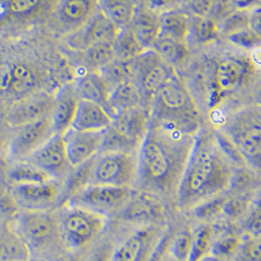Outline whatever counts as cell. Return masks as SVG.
<instances>
[{
	"instance_id": "836d02e7",
	"label": "cell",
	"mask_w": 261,
	"mask_h": 261,
	"mask_svg": "<svg viewBox=\"0 0 261 261\" xmlns=\"http://www.w3.org/2000/svg\"><path fill=\"white\" fill-rule=\"evenodd\" d=\"M113 47L115 58L121 60H134L145 51L130 26L120 29Z\"/></svg>"
},
{
	"instance_id": "d6986e66",
	"label": "cell",
	"mask_w": 261,
	"mask_h": 261,
	"mask_svg": "<svg viewBox=\"0 0 261 261\" xmlns=\"http://www.w3.org/2000/svg\"><path fill=\"white\" fill-rule=\"evenodd\" d=\"M156 195L137 191L130 194V198L118 213L123 220L130 222H153L163 216L164 208Z\"/></svg>"
},
{
	"instance_id": "7402d4cb",
	"label": "cell",
	"mask_w": 261,
	"mask_h": 261,
	"mask_svg": "<svg viewBox=\"0 0 261 261\" xmlns=\"http://www.w3.org/2000/svg\"><path fill=\"white\" fill-rule=\"evenodd\" d=\"M60 0H7L5 16L16 23H33L54 12Z\"/></svg>"
},
{
	"instance_id": "ac0fdd59",
	"label": "cell",
	"mask_w": 261,
	"mask_h": 261,
	"mask_svg": "<svg viewBox=\"0 0 261 261\" xmlns=\"http://www.w3.org/2000/svg\"><path fill=\"white\" fill-rule=\"evenodd\" d=\"M66 151L72 167H77L101 151L102 132H82L71 128L63 135Z\"/></svg>"
},
{
	"instance_id": "d590c367",
	"label": "cell",
	"mask_w": 261,
	"mask_h": 261,
	"mask_svg": "<svg viewBox=\"0 0 261 261\" xmlns=\"http://www.w3.org/2000/svg\"><path fill=\"white\" fill-rule=\"evenodd\" d=\"M9 179L15 184L45 183L53 181L43 171L30 163L29 161H20L9 171Z\"/></svg>"
},
{
	"instance_id": "ab89813d",
	"label": "cell",
	"mask_w": 261,
	"mask_h": 261,
	"mask_svg": "<svg viewBox=\"0 0 261 261\" xmlns=\"http://www.w3.org/2000/svg\"><path fill=\"white\" fill-rule=\"evenodd\" d=\"M248 10L237 9L234 13L227 17L219 25V31L227 37L236 33L249 29Z\"/></svg>"
},
{
	"instance_id": "f907efd6",
	"label": "cell",
	"mask_w": 261,
	"mask_h": 261,
	"mask_svg": "<svg viewBox=\"0 0 261 261\" xmlns=\"http://www.w3.org/2000/svg\"><path fill=\"white\" fill-rule=\"evenodd\" d=\"M13 78V65L7 63L0 64V93L10 92Z\"/></svg>"
},
{
	"instance_id": "5bb4252c",
	"label": "cell",
	"mask_w": 261,
	"mask_h": 261,
	"mask_svg": "<svg viewBox=\"0 0 261 261\" xmlns=\"http://www.w3.org/2000/svg\"><path fill=\"white\" fill-rule=\"evenodd\" d=\"M26 161L46 173L53 180L68 176L73 168L68 159L63 136L57 134L53 135Z\"/></svg>"
},
{
	"instance_id": "11a10c76",
	"label": "cell",
	"mask_w": 261,
	"mask_h": 261,
	"mask_svg": "<svg viewBox=\"0 0 261 261\" xmlns=\"http://www.w3.org/2000/svg\"><path fill=\"white\" fill-rule=\"evenodd\" d=\"M238 9L248 10V8H252L254 5L259 3L261 0H232Z\"/></svg>"
},
{
	"instance_id": "2e32d148",
	"label": "cell",
	"mask_w": 261,
	"mask_h": 261,
	"mask_svg": "<svg viewBox=\"0 0 261 261\" xmlns=\"http://www.w3.org/2000/svg\"><path fill=\"white\" fill-rule=\"evenodd\" d=\"M99 0H60L54 10L58 28L73 35L82 30L97 12Z\"/></svg>"
},
{
	"instance_id": "7dc6e473",
	"label": "cell",
	"mask_w": 261,
	"mask_h": 261,
	"mask_svg": "<svg viewBox=\"0 0 261 261\" xmlns=\"http://www.w3.org/2000/svg\"><path fill=\"white\" fill-rule=\"evenodd\" d=\"M249 202L250 196L248 194L227 199L224 207V213H227L229 216L232 217H238L247 210L248 206H249Z\"/></svg>"
},
{
	"instance_id": "b9f144b4",
	"label": "cell",
	"mask_w": 261,
	"mask_h": 261,
	"mask_svg": "<svg viewBox=\"0 0 261 261\" xmlns=\"http://www.w3.org/2000/svg\"><path fill=\"white\" fill-rule=\"evenodd\" d=\"M227 38L231 43L251 51L261 45L260 38L257 37L250 29L230 35Z\"/></svg>"
},
{
	"instance_id": "8d00e7d4",
	"label": "cell",
	"mask_w": 261,
	"mask_h": 261,
	"mask_svg": "<svg viewBox=\"0 0 261 261\" xmlns=\"http://www.w3.org/2000/svg\"><path fill=\"white\" fill-rule=\"evenodd\" d=\"M213 245V229L208 225H202L194 232L189 261H201L210 254Z\"/></svg>"
},
{
	"instance_id": "6da1fadb",
	"label": "cell",
	"mask_w": 261,
	"mask_h": 261,
	"mask_svg": "<svg viewBox=\"0 0 261 261\" xmlns=\"http://www.w3.org/2000/svg\"><path fill=\"white\" fill-rule=\"evenodd\" d=\"M195 138L162 130L149 121L138 152L137 180L143 191L156 196H177Z\"/></svg>"
},
{
	"instance_id": "6125c7cd",
	"label": "cell",
	"mask_w": 261,
	"mask_h": 261,
	"mask_svg": "<svg viewBox=\"0 0 261 261\" xmlns=\"http://www.w3.org/2000/svg\"><path fill=\"white\" fill-rule=\"evenodd\" d=\"M255 100H256V105L261 106V83L255 91Z\"/></svg>"
},
{
	"instance_id": "9c48e42d",
	"label": "cell",
	"mask_w": 261,
	"mask_h": 261,
	"mask_svg": "<svg viewBox=\"0 0 261 261\" xmlns=\"http://www.w3.org/2000/svg\"><path fill=\"white\" fill-rule=\"evenodd\" d=\"M130 187L90 185L68 202L72 206L107 215L119 212L130 198Z\"/></svg>"
},
{
	"instance_id": "f1b7e54d",
	"label": "cell",
	"mask_w": 261,
	"mask_h": 261,
	"mask_svg": "<svg viewBox=\"0 0 261 261\" xmlns=\"http://www.w3.org/2000/svg\"><path fill=\"white\" fill-rule=\"evenodd\" d=\"M160 35L172 39L187 41L190 29V14L178 10L170 9L159 16ZM188 42V41H187Z\"/></svg>"
},
{
	"instance_id": "db71d44e",
	"label": "cell",
	"mask_w": 261,
	"mask_h": 261,
	"mask_svg": "<svg viewBox=\"0 0 261 261\" xmlns=\"http://www.w3.org/2000/svg\"><path fill=\"white\" fill-rule=\"evenodd\" d=\"M176 2V0H149L150 7L152 9H165L167 7H170Z\"/></svg>"
},
{
	"instance_id": "d4e9b609",
	"label": "cell",
	"mask_w": 261,
	"mask_h": 261,
	"mask_svg": "<svg viewBox=\"0 0 261 261\" xmlns=\"http://www.w3.org/2000/svg\"><path fill=\"white\" fill-rule=\"evenodd\" d=\"M75 88L80 99L103 105L108 109L111 88L99 72H89L83 75L78 79Z\"/></svg>"
},
{
	"instance_id": "9a60e30c",
	"label": "cell",
	"mask_w": 261,
	"mask_h": 261,
	"mask_svg": "<svg viewBox=\"0 0 261 261\" xmlns=\"http://www.w3.org/2000/svg\"><path fill=\"white\" fill-rule=\"evenodd\" d=\"M54 95L38 92L17 100L6 115V122L13 128L39 121L51 115Z\"/></svg>"
},
{
	"instance_id": "f35d334b",
	"label": "cell",
	"mask_w": 261,
	"mask_h": 261,
	"mask_svg": "<svg viewBox=\"0 0 261 261\" xmlns=\"http://www.w3.org/2000/svg\"><path fill=\"white\" fill-rule=\"evenodd\" d=\"M193 238L194 232L189 229L182 230L170 242L167 247L168 252L177 261H189Z\"/></svg>"
},
{
	"instance_id": "cb8c5ba5",
	"label": "cell",
	"mask_w": 261,
	"mask_h": 261,
	"mask_svg": "<svg viewBox=\"0 0 261 261\" xmlns=\"http://www.w3.org/2000/svg\"><path fill=\"white\" fill-rule=\"evenodd\" d=\"M42 78L38 69L24 62L13 64V78L9 94L22 99L33 93L40 92Z\"/></svg>"
},
{
	"instance_id": "7a4b0ae2",
	"label": "cell",
	"mask_w": 261,
	"mask_h": 261,
	"mask_svg": "<svg viewBox=\"0 0 261 261\" xmlns=\"http://www.w3.org/2000/svg\"><path fill=\"white\" fill-rule=\"evenodd\" d=\"M232 164L223 152L215 134L199 130L177 192L180 207L195 209L230 190L235 171Z\"/></svg>"
},
{
	"instance_id": "9f6ffc18",
	"label": "cell",
	"mask_w": 261,
	"mask_h": 261,
	"mask_svg": "<svg viewBox=\"0 0 261 261\" xmlns=\"http://www.w3.org/2000/svg\"><path fill=\"white\" fill-rule=\"evenodd\" d=\"M151 261H177L171 254H170L169 252H168V250H167V248H166V250L165 251H163L160 255L158 254V248H157L156 251H155V253H154V255H153V257H152V259Z\"/></svg>"
},
{
	"instance_id": "681fc988",
	"label": "cell",
	"mask_w": 261,
	"mask_h": 261,
	"mask_svg": "<svg viewBox=\"0 0 261 261\" xmlns=\"http://www.w3.org/2000/svg\"><path fill=\"white\" fill-rule=\"evenodd\" d=\"M215 0H193L186 8L190 15L208 17Z\"/></svg>"
},
{
	"instance_id": "f546056e",
	"label": "cell",
	"mask_w": 261,
	"mask_h": 261,
	"mask_svg": "<svg viewBox=\"0 0 261 261\" xmlns=\"http://www.w3.org/2000/svg\"><path fill=\"white\" fill-rule=\"evenodd\" d=\"M100 11L119 29L130 26L137 13L135 0H100Z\"/></svg>"
},
{
	"instance_id": "d6a6232c",
	"label": "cell",
	"mask_w": 261,
	"mask_h": 261,
	"mask_svg": "<svg viewBox=\"0 0 261 261\" xmlns=\"http://www.w3.org/2000/svg\"><path fill=\"white\" fill-rule=\"evenodd\" d=\"M95 157L80 166L73 167L72 171H70L65 184L64 193L60 198L61 202L69 201L92 184V168Z\"/></svg>"
},
{
	"instance_id": "30bf717a",
	"label": "cell",
	"mask_w": 261,
	"mask_h": 261,
	"mask_svg": "<svg viewBox=\"0 0 261 261\" xmlns=\"http://www.w3.org/2000/svg\"><path fill=\"white\" fill-rule=\"evenodd\" d=\"M199 113L188 87L177 73L157 92L150 117Z\"/></svg>"
},
{
	"instance_id": "be15d7a7",
	"label": "cell",
	"mask_w": 261,
	"mask_h": 261,
	"mask_svg": "<svg viewBox=\"0 0 261 261\" xmlns=\"http://www.w3.org/2000/svg\"><path fill=\"white\" fill-rule=\"evenodd\" d=\"M192 1H193V0H181L182 5H183L185 8H187V7L192 3Z\"/></svg>"
},
{
	"instance_id": "52a82bcc",
	"label": "cell",
	"mask_w": 261,
	"mask_h": 261,
	"mask_svg": "<svg viewBox=\"0 0 261 261\" xmlns=\"http://www.w3.org/2000/svg\"><path fill=\"white\" fill-rule=\"evenodd\" d=\"M135 82L143 98V107L152 101L160 89L172 78L176 72L173 66L162 60L152 49L145 50L135 59Z\"/></svg>"
},
{
	"instance_id": "83f0119b",
	"label": "cell",
	"mask_w": 261,
	"mask_h": 261,
	"mask_svg": "<svg viewBox=\"0 0 261 261\" xmlns=\"http://www.w3.org/2000/svg\"><path fill=\"white\" fill-rule=\"evenodd\" d=\"M130 27L144 50L152 48L161 32L159 16L148 10L137 11Z\"/></svg>"
},
{
	"instance_id": "484cf974",
	"label": "cell",
	"mask_w": 261,
	"mask_h": 261,
	"mask_svg": "<svg viewBox=\"0 0 261 261\" xmlns=\"http://www.w3.org/2000/svg\"><path fill=\"white\" fill-rule=\"evenodd\" d=\"M137 107H143V98L134 80L121 83L111 90L108 110L113 117L120 112Z\"/></svg>"
},
{
	"instance_id": "680465c9",
	"label": "cell",
	"mask_w": 261,
	"mask_h": 261,
	"mask_svg": "<svg viewBox=\"0 0 261 261\" xmlns=\"http://www.w3.org/2000/svg\"><path fill=\"white\" fill-rule=\"evenodd\" d=\"M261 213V195L253 201L252 214H260Z\"/></svg>"
},
{
	"instance_id": "6f0895ef",
	"label": "cell",
	"mask_w": 261,
	"mask_h": 261,
	"mask_svg": "<svg viewBox=\"0 0 261 261\" xmlns=\"http://www.w3.org/2000/svg\"><path fill=\"white\" fill-rule=\"evenodd\" d=\"M250 59L255 67V69L261 68V45L252 50V57Z\"/></svg>"
},
{
	"instance_id": "4dcf8cb0",
	"label": "cell",
	"mask_w": 261,
	"mask_h": 261,
	"mask_svg": "<svg viewBox=\"0 0 261 261\" xmlns=\"http://www.w3.org/2000/svg\"><path fill=\"white\" fill-rule=\"evenodd\" d=\"M219 26L209 17L190 15V29L188 42L195 45H208L219 38Z\"/></svg>"
},
{
	"instance_id": "ee69618b",
	"label": "cell",
	"mask_w": 261,
	"mask_h": 261,
	"mask_svg": "<svg viewBox=\"0 0 261 261\" xmlns=\"http://www.w3.org/2000/svg\"><path fill=\"white\" fill-rule=\"evenodd\" d=\"M240 247V240L236 236H227L213 246V254L228 260Z\"/></svg>"
},
{
	"instance_id": "44dd1931",
	"label": "cell",
	"mask_w": 261,
	"mask_h": 261,
	"mask_svg": "<svg viewBox=\"0 0 261 261\" xmlns=\"http://www.w3.org/2000/svg\"><path fill=\"white\" fill-rule=\"evenodd\" d=\"M79 102L78 92L73 85L63 86L54 95L50 118L55 134L63 136L66 132L72 128Z\"/></svg>"
},
{
	"instance_id": "277c9868",
	"label": "cell",
	"mask_w": 261,
	"mask_h": 261,
	"mask_svg": "<svg viewBox=\"0 0 261 261\" xmlns=\"http://www.w3.org/2000/svg\"><path fill=\"white\" fill-rule=\"evenodd\" d=\"M150 115L144 107L116 114L103 130L102 152L138 153L148 130Z\"/></svg>"
},
{
	"instance_id": "8992f818",
	"label": "cell",
	"mask_w": 261,
	"mask_h": 261,
	"mask_svg": "<svg viewBox=\"0 0 261 261\" xmlns=\"http://www.w3.org/2000/svg\"><path fill=\"white\" fill-rule=\"evenodd\" d=\"M138 153L102 152L94 159L91 185L130 187L138 177Z\"/></svg>"
},
{
	"instance_id": "ba28073f",
	"label": "cell",
	"mask_w": 261,
	"mask_h": 261,
	"mask_svg": "<svg viewBox=\"0 0 261 261\" xmlns=\"http://www.w3.org/2000/svg\"><path fill=\"white\" fill-rule=\"evenodd\" d=\"M106 223L107 217L103 214L72 206L64 213L60 229L68 246L81 248L90 245L100 235Z\"/></svg>"
},
{
	"instance_id": "e575fe53",
	"label": "cell",
	"mask_w": 261,
	"mask_h": 261,
	"mask_svg": "<svg viewBox=\"0 0 261 261\" xmlns=\"http://www.w3.org/2000/svg\"><path fill=\"white\" fill-rule=\"evenodd\" d=\"M135 59L134 60H121L114 58L111 62L100 70L101 76L105 78L111 90L121 83L127 81H135Z\"/></svg>"
},
{
	"instance_id": "4316f807",
	"label": "cell",
	"mask_w": 261,
	"mask_h": 261,
	"mask_svg": "<svg viewBox=\"0 0 261 261\" xmlns=\"http://www.w3.org/2000/svg\"><path fill=\"white\" fill-rule=\"evenodd\" d=\"M31 253L32 248L16 230L0 226V261H29Z\"/></svg>"
},
{
	"instance_id": "74e56055",
	"label": "cell",
	"mask_w": 261,
	"mask_h": 261,
	"mask_svg": "<svg viewBox=\"0 0 261 261\" xmlns=\"http://www.w3.org/2000/svg\"><path fill=\"white\" fill-rule=\"evenodd\" d=\"M114 58L113 42L98 43L85 50V61L92 69L101 70Z\"/></svg>"
},
{
	"instance_id": "1f68e13d",
	"label": "cell",
	"mask_w": 261,
	"mask_h": 261,
	"mask_svg": "<svg viewBox=\"0 0 261 261\" xmlns=\"http://www.w3.org/2000/svg\"><path fill=\"white\" fill-rule=\"evenodd\" d=\"M159 57L169 65L176 66L183 63L189 56V45L187 41L159 36L151 48Z\"/></svg>"
},
{
	"instance_id": "7c38bea8",
	"label": "cell",
	"mask_w": 261,
	"mask_h": 261,
	"mask_svg": "<svg viewBox=\"0 0 261 261\" xmlns=\"http://www.w3.org/2000/svg\"><path fill=\"white\" fill-rule=\"evenodd\" d=\"M163 239L161 227L146 225L115 248L111 261H151Z\"/></svg>"
},
{
	"instance_id": "8fae6325",
	"label": "cell",
	"mask_w": 261,
	"mask_h": 261,
	"mask_svg": "<svg viewBox=\"0 0 261 261\" xmlns=\"http://www.w3.org/2000/svg\"><path fill=\"white\" fill-rule=\"evenodd\" d=\"M53 135L55 133L50 116L15 128L8 147V153L16 161H26Z\"/></svg>"
},
{
	"instance_id": "e0dca14e",
	"label": "cell",
	"mask_w": 261,
	"mask_h": 261,
	"mask_svg": "<svg viewBox=\"0 0 261 261\" xmlns=\"http://www.w3.org/2000/svg\"><path fill=\"white\" fill-rule=\"evenodd\" d=\"M11 193L15 202L28 211H46L59 199V191L53 181L15 184Z\"/></svg>"
},
{
	"instance_id": "f5cc1de1",
	"label": "cell",
	"mask_w": 261,
	"mask_h": 261,
	"mask_svg": "<svg viewBox=\"0 0 261 261\" xmlns=\"http://www.w3.org/2000/svg\"><path fill=\"white\" fill-rule=\"evenodd\" d=\"M246 230L251 238H261V213L249 216L246 223Z\"/></svg>"
},
{
	"instance_id": "bcb514c9",
	"label": "cell",
	"mask_w": 261,
	"mask_h": 261,
	"mask_svg": "<svg viewBox=\"0 0 261 261\" xmlns=\"http://www.w3.org/2000/svg\"><path fill=\"white\" fill-rule=\"evenodd\" d=\"M247 167L246 169H239L238 171H234L233 179H232V184H231V189H235L238 191H248L250 187L253 186L255 182L254 170ZM255 172V171H254Z\"/></svg>"
},
{
	"instance_id": "ffe728a7",
	"label": "cell",
	"mask_w": 261,
	"mask_h": 261,
	"mask_svg": "<svg viewBox=\"0 0 261 261\" xmlns=\"http://www.w3.org/2000/svg\"><path fill=\"white\" fill-rule=\"evenodd\" d=\"M119 31L120 29L99 10L82 30L71 35V44L85 51L98 43L114 42Z\"/></svg>"
},
{
	"instance_id": "e7e4bbea",
	"label": "cell",
	"mask_w": 261,
	"mask_h": 261,
	"mask_svg": "<svg viewBox=\"0 0 261 261\" xmlns=\"http://www.w3.org/2000/svg\"><path fill=\"white\" fill-rule=\"evenodd\" d=\"M237 261H243V260H241V259H240V258H239V259H238V260Z\"/></svg>"
},
{
	"instance_id": "5b68a950",
	"label": "cell",
	"mask_w": 261,
	"mask_h": 261,
	"mask_svg": "<svg viewBox=\"0 0 261 261\" xmlns=\"http://www.w3.org/2000/svg\"><path fill=\"white\" fill-rule=\"evenodd\" d=\"M255 67L245 56H226L211 67L206 79L207 101L215 108L228 96L239 91L253 75Z\"/></svg>"
},
{
	"instance_id": "603a6c76",
	"label": "cell",
	"mask_w": 261,
	"mask_h": 261,
	"mask_svg": "<svg viewBox=\"0 0 261 261\" xmlns=\"http://www.w3.org/2000/svg\"><path fill=\"white\" fill-rule=\"evenodd\" d=\"M113 116L103 105L80 99L72 128L82 132H102L109 127Z\"/></svg>"
},
{
	"instance_id": "f6af8a7d",
	"label": "cell",
	"mask_w": 261,
	"mask_h": 261,
	"mask_svg": "<svg viewBox=\"0 0 261 261\" xmlns=\"http://www.w3.org/2000/svg\"><path fill=\"white\" fill-rule=\"evenodd\" d=\"M237 9L238 8L232 0H215L208 17L219 26L227 17L234 13Z\"/></svg>"
},
{
	"instance_id": "94428289",
	"label": "cell",
	"mask_w": 261,
	"mask_h": 261,
	"mask_svg": "<svg viewBox=\"0 0 261 261\" xmlns=\"http://www.w3.org/2000/svg\"><path fill=\"white\" fill-rule=\"evenodd\" d=\"M201 261H226V259H223V258L215 255V254H208L206 257H204Z\"/></svg>"
},
{
	"instance_id": "91938a15",
	"label": "cell",
	"mask_w": 261,
	"mask_h": 261,
	"mask_svg": "<svg viewBox=\"0 0 261 261\" xmlns=\"http://www.w3.org/2000/svg\"><path fill=\"white\" fill-rule=\"evenodd\" d=\"M8 127H11L8 123H7L5 126H4V125H2V124H0V148H1L2 144H3V142H4V137L6 136V133H7L6 128H8Z\"/></svg>"
},
{
	"instance_id": "3957f363",
	"label": "cell",
	"mask_w": 261,
	"mask_h": 261,
	"mask_svg": "<svg viewBox=\"0 0 261 261\" xmlns=\"http://www.w3.org/2000/svg\"><path fill=\"white\" fill-rule=\"evenodd\" d=\"M220 132L235 145L247 166L261 174V106L250 105L237 111Z\"/></svg>"
},
{
	"instance_id": "816d5d0a",
	"label": "cell",
	"mask_w": 261,
	"mask_h": 261,
	"mask_svg": "<svg viewBox=\"0 0 261 261\" xmlns=\"http://www.w3.org/2000/svg\"><path fill=\"white\" fill-rule=\"evenodd\" d=\"M249 29L261 39V1L248 10Z\"/></svg>"
},
{
	"instance_id": "c3c4849f",
	"label": "cell",
	"mask_w": 261,
	"mask_h": 261,
	"mask_svg": "<svg viewBox=\"0 0 261 261\" xmlns=\"http://www.w3.org/2000/svg\"><path fill=\"white\" fill-rule=\"evenodd\" d=\"M239 258L243 261H261V238H251L245 243Z\"/></svg>"
},
{
	"instance_id": "60d3db41",
	"label": "cell",
	"mask_w": 261,
	"mask_h": 261,
	"mask_svg": "<svg viewBox=\"0 0 261 261\" xmlns=\"http://www.w3.org/2000/svg\"><path fill=\"white\" fill-rule=\"evenodd\" d=\"M227 202L226 197L219 198H211L194 209L196 211V216L200 219H209L213 218L221 213H224V207Z\"/></svg>"
},
{
	"instance_id": "7bdbcfd3",
	"label": "cell",
	"mask_w": 261,
	"mask_h": 261,
	"mask_svg": "<svg viewBox=\"0 0 261 261\" xmlns=\"http://www.w3.org/2000/svg\"><path fill=\"white\" fill-rule=\"evenodd\" d=\"M115 250L112 242L103 240L89 251L83 261H111Z\"/></svg>"
},
{
	"instance_id": "4fadbf2b",
	"label": "cell",
	"mask_w": 261,
	"mask_h": 261,
	"mask_svg": "<svg viewBox=\"0 0 261 261\" xmlns=\"http://www.w3.org/2000/svg\"><path fill=\"white\" fill-rule=\"evenodd\" d=\"M32 248L49 244L59 232V224L47 211L24 210L18 217L17 230Z\"/></svg>"
}]
</instances>
